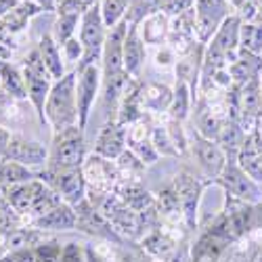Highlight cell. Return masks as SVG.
<instances>
[{
	"instance_id": "obj_1",
	"label": "cell",
	"mask_w": 262,
	"mask_h": 262,
	"mask_svg": "<svg viewBox=\"0 0 262 262\" xmlns=\"http://www.w3.org/2000/svg\"><path fill=\"white\" fill-rule=\"evenodd\" d=\"M76 82L78 72L65 74L61 80L53 82L45 105V120L51 126L53 135L65 128L78 126V99H76Z\"/></svg>"
},
{
	"instance_id": "obj_2",
	"label": "cell",
	"mask_w": 262,
	"mask_h": 262,
	"mask_svg": "<svg viewBox=\"0 0 262 262\" xmlns=\"http://www.w3.org/2000/svg\"><path fill=\"white\" fill-rule=\"evenodd\" d=\"M84 160H86V143H84V130L80 126L65 128L61 133L53 135L47 166L70 170V168H82Z\"/></svg>"
},
{
	"instance_id": "obj_3",
	"label": "cell",
	"mask_w": 262,
	"mask_h": 262,
	"mask_svg": "<svg viewBox=\"0 0 262 262\" xmlns=\"http://www.w3.org/2000/svg\"><path fill=\"white\" fill-rule=\"evenodd\" d=\"M105 38H107V26L103 24L99 5H95L80 19L78 40H80L84 53H82V61L78 63V70H84V68H89V65H97V61H101Z\"/></svg>"
},
{
	"instance_id": "obj_4",
	"label": "cell",
	"mask_w": 262,
	"mask_h": 262,
	"mask_svg": "<svg viewBox=\"0 0 262 262\" xmlns=\"http://www.w3.org/2000/svg\"><path fill=\"white\" fill-rule=\"evenodd\" d=\"M21 72L26 76V86H28V99L30 103L34 105L36 114H38V120L40 124H47L45 120V105H47V99H49V93L53 89V78L51 74L47 72L45 63L40 59V53L38 49H34L26 59H24V65H21Z\"/></svg>"
},
{
	"instance_id": "obj_5",
	"label": "cell",
	"mask_w": 262,
	"mask_h": 262,
	"mask_svg": "<svg viewBox=\"0 0 262 262\" xmlns=\"http://www.w3.org/2000/svg\"><path fill=\"white\" fill-rule=\"evenodd\" d=\"M38 179L42 183H47L53 191H57L61 195V200L70 206H78L89 195V187H86L82 168L61 170V168L45 166V170L38 172Z\"/></svg>"
},
{
	"instance_id": "obj_6",
	"label": "cell",
	"mask_w": 262,
	"mask_h": 262,
	"mask_svg": "<svg viewBox=\"0 0 262 262\" xmlns=\"http://www.w3.org/2000/svg\"><path fill=\"white\" fill-rule=\"evenodd\" d=\"M212 185V181L202 183L195 174L189 170H181L172 181V187L179 195V204L183 212V223L187 231H198V214H200V202H202V193L204 189Z\"/></svg>"
},
{
	"instance_id": "obj_7",
	"label": "cell",
	"mask_w": 262,
	"mask_h": 262,
	"mask_svg": "<svg viewBox=\"0 0 262 262\" xmlns=\"http://www.w3.org/2000/svg\"><path fill=\"white\" fill-rule=\"evenodd\" d=\"M212 185L223 187L225 193L233 195V198L248 202V204H262V187L252 181L248 174L239 168L237 164V156H229L223 174L216 181H212Z\"/></svg>"
},
{
	"instance_id": "obj_8",
	"label": "cell",
	"mask_w": 262,
	"mask_h": 262,
	"mask_svg": "<svg viewBox=\"0 0 262 262\" xmlns=\"http://www.w3.org/2000/svg\"><path fill=\"white\" fill-rule=\"evenodd\" d=\"M193 11H195V38L202 45H208L218 32V28L223 26V21L229 15H233L231 5L227 0H195Z\"/></svg>"
},
{
	"instance_id": "obj_9",
	"label": "cell",
	"mask_w": 262,
	"mask_h": 262,
	"mask_svg": "<svg viewBox=\"0 0 262 262\" xmlns=\"http://www.w3.org/2000/svg\"><path fill=\"white\" fill-rule=\"evenodd\" d=\"M189 149H191L195 162H198V166L202 168V172L208 177V181H216L221 177L225 170V164H227V154L216 141L202 137L198 130L193 128V133L189 135Z\"/></svg>"
},
{
	"instance_id": "obj_10",
	"label": "cell",
	"mask_w": 262,
	"mask_h": 262,
	"mask_svg": "<svg viewBox=\"0 0 262 262\" xmlns=\"http://www.w3.org/2000/svg\"><path fill=\"white\" fill-rule=\"evenodd\" d=\"M78 72V82H76V99H78V126L84 130L89 124V116L93 112V105L99 97V91L103 86V74L99 65H89Z\"/></svg>"
},
{
	"instance_id": "obj_11",
	"label": "cell",
	"mask_w": 262,
	"mask_h": 262,
	"mask_svg": "<svg viewBox=\"0 0 262 262\" xmlns=\"http://www.w3.org/2000/svg\"><path fill=\"white\" fill-rule=\"evenodd\" d=\"M89 193H114L120 185V172L112 160H105L97 154L89 156L82 164Z\"/></svg>"
},
{
	"instance_id": "obj_12",
	"label": "cell",
	"mask_w": 262,
	"mask_h": 262,
	"mask_svg": "<svg viewBox=\"0 0 262 262\" xmlns=\"http://www.w3.org/2000/svg\"><path fill=\"white\" fill-rule=\"evenodd\" d=\"M126 32H128V21L122 19L118 26H114L112 30H107V38H105V47H103V78H112L124 70V40H126Z\"/></svg>"
},
{
	"instance_id": "obj_13",
	"label": "cell",
	"mask_w": 262,
	"mask_h": 262,
	"mask_svg": "<svg viewBox=\"0 0 262 262\" xmlns=\"http://www.w3.org/2000/svg\"><path fill=\"white\" fill-rule=\"evenodd\" d=\"M128 149V126H122L116 120L105 122L95 139V154L105 160H118Z\"/></svg>"
},
{
	"instance_id": "obj_14",
	"label": "cell",
	"mask_w": 262,
	"mask_h": 262,
	"mask_svg": "<svg viewBox=\"0 0 262 262\" xmlns=\"http://www.w3.org/2000/svg\"><path fill=\"white\" fill-rule=\"evenodd\" d=\"M5 160L11 162H19L28 168H36V166H47L49 164V147L42 145L38 141H28L19 135H13L7 147Z\"/></svg>"
},
{
	"instance_id": "obj_15",
	"label": "cell",
	"mask_w": 262,
	"mask_h": 262,
	"mask_svg": "<svg viewBox=\"0 0 262 262\" xmlns=\"http://www.w3.org/2000/svg\"><path fill=\"white\" fill-rule=\"evenodd\" d=\"M45 187L40 179L36 181H30V183H21V185H15V187H9L3 191V195L7 198V202L11 204V208L19 214V216H28V225H30V214H32V208H34V202L38 198L40 189Z\"/></svg>"
},
{
	"instance_id": "obj_16",
	"label": "cell",
	"mask_w": 262,
	"mask_h": 262,
	"mask_svg": "<svg viewBox=\"0 0 262 262\" xmlns=\"http://www.w3.org/2000/svg\"><path fill=\"white\" fill-rule=\"evenodd\" d=\"M30 227L40 229V231H74L78 227V214L74 210V206L70 204H59L57 208H53L51 212H47L45 216L34 218L30 223Z\"/></svg>"
},
{
	"instance_id": "obj_17",
	"label": "cell",
	"mask_w": 262,
	"mask_h": 262,
	"mask_svg": "<svg viewBox=\"0 0 262 262\" xmlns=\"http://www.w3.org/2000/svg\"><path fill=\"white\" fill-rule=\"evenodd\" d=\"M141 118H145V107H143V82H139L137 78L130 82L128 91L122 95L120 105H118V118L116 122H120L122 126H130L139 122Z\"/></svg>"
},
{
	"instance_id": "obj_18",
	"label": "cell",
	"mask_w": 262,
	"mask_h": 262,
	"mask_svg": "<svg viewBox=\"0 0 262 262\" xmlns=\"http://www.w3.org/2000/svg\"><path fill=\"white\" fill-rule=\"evenodd\" d=\"M229 74L233 86H246L254 78H262V57L239 49L237 57L229 63Z\"/></svg>"
},
{
	"instance_id": "obj_19",
	"label": "cell",
	"mask_w": 262,
	"mask_h": 262,
	"mask_svg": "<svg viewBox=\"0 0 262 262\" xmlns=\"http://www.w3.org/2000/svg\"><path fill=\"white\" fill-rule=\"evenodd\" d=\"M145 57H147V49H145V40L139 34V26H128L124 40V70L133 78H137L141 74Z\"/></svg>"
},
{
	"instance_id": "obj_20",
	"label": "cell",
	"mask_w": 262,
	"mask_h": 262,
	"mask_svg": "<svg viewBox=\"0 0 262 262\" xmlns=\"http://www.w3.org/2000/svg\"><path fill=\"white\" fill-rule=\"evenodd\" d=\"M114 193H118L120 200H122L130 210H135V212H139V214H143L145 210H149V208L156 206V198H154V195H151L141 183H120Z\"/></svg>"
},
{
	"instance_id": "obj_21",
	"label": "cell",
	"mask_w": 262,
	"mask_h": 262,
	"mask_svg": "<svg viewBox=\"0 0 262 262\" xmlns=\"http://www.w3.org/2000/svg\"><path fill=\"white\" fill-rule=\"evenodd\" d=\"M229 246L221 239H216L214 235H210L208 231H202L200 239L195 242V246L191 248V256L189 262H221L223 254Z\"/></svg>"
},
{
	"instance_id": "obj_22",
	"label": "cell",
	"mask_w": 262,
	"mask_h": 262,
	"mask_svg": "<svg viewBox=\"0 0 262 262\" xmlns=\"http://www.w3.org/2000/svg\"><path fill=\"white\" fill-rule=\"evenodd\" d=\"M0 86H3L5 93L11 99H17V101L28 99V86H26L24 72L5 59H0Z\"/></svg>"
},
{
	"instance_id": "obj_23",
	"label": "cell",
	"mask_w": 262,
	"mask_h": 262,
	"mask_svg": "<svg viewBox=\"0 0 262 262\" xmlns=\"http://www.w3.org/2000/svg\"><path fill=\"white\" fill-rule=\"evenodd\" d=\"M38 53H40V59L45 63L47 72L51 74L53 80H61L65 76V65H63V55L59 51V45L57 40L53 38V34H45L38 42Z\"/></svg>"
},
{
	"instance_id": "obj_24",
	"label": "cell",
	"mask_w": 262,
	"mask_h": 262,
	"mask_svg": "<svg viewBox=\"0 0 262 262\" xmlns=\"http://www.w3.org/2000/svg\"><path fill=\"white\" fill-rule=\"evenodd\" d=\"M38 179V172L11 160H0V191H5L9 187L21 185V183H30Z\"/></svg>"
},
{
	"instance_id": "obj_25",
	"label": "cell",
	"mask_w": 262,
	"mask_h": 262,
	"mask_svg": "<svg viewBox=\"0 0 262 262\" xmlns=\"http://www.w3.org/2000/svg\"><path fill=\"white\" fill-rule=\"evenodd\" d=\"M168 30L170 21L162 11L149 15L139 24V34L145 40V45H162V40H168Z\"/></svg>"
},
{
	"instance_id": "obj_26",
	"label": "cell",
	"mask_w": 262,
	"mask_h": 262,
	"mask_svg": "<svg viewBox=\"0 0 262 262\" xmlns=\"http://www.w3.org/2000/svg\"><path fill=\"white\" fill-rule=\"evenodd\" d=\"M172 101V89H168L166 84H158V82H147L143 84V107L145 112H168Z\"/></svg>"
},
{
	"instance_id": "obj_27",
	"label": "cell",
	"mask_w": 262,
	"mask_h": 262,
	"mask_svg": "<svg viewBox=\"0 0 262 262\" xmlns=\"http://www.w3.org/2000/svg\"><path fill=\"white\" fill-rule=\"evenodd\" d=\"M191 105H193V97H191V89L189 84L177 80V86L172 91V101L168 107V116L170 120H177V122H185L191 114Z\"/></svg>"
},
{
	"instance_id": "obj_28",
	"label": "cell",
	"mask_w": 262,
	"mask_h": 262,
	"mask_svg": "<svg viewBox=\"0 0 262 262\" xmlns=\"http://www.w3.org/2000/svg\"><path fill=\"white\" fill-rule=\"evenodd\" d=\"M40 13H42V9L38 5H34V3H19L9 15L3 17V21H5L7 30L15 36L19 32H24L28 28V21L34 19L36 15H40Z\"/></svg>"
},
{
	"instance_id": "obj_29",
	"label": "cell",
	"mask_w": 262,
	"mask_h": 262,
	"mask_svg": "<svg viewBox=\"0 0 262 262\" xmlns=\"http://www.w3.org/2000/svg\"><path fill=\"white\" fill-rule=\"evenodd\" d=\"M143 250L149 252L151 256H156V258L168 260L174 252H177V242L170 239L166 233H162L160 229H154L151 233H147L143 237Z\"/></svg>"
},
{
	"instance_id": "obj_30",
	"label": "cell",
	"mask_w": 262,
	"mask_h": 262,
	"mask_svg": "<svg viewBox=\"0 0 262 262\" xmlns=\"http://www.w3.org/2000/svg\"><path fill=\"white\" fill-rule=\"evenodd\" d=\"M116 162H118L116 166L120 172V183H141V177H143L147 166L133 154V151L126 149Z\"/></svg>"
},
{
	"instance_id": "obj_31",
	"label": "cell",
	"mask_w": 262,
	"mask_h": 262,
	"mask_svg": "<svg viewBox=\"0 0 262 262\" xmlns=\"http://www.w3.org/2000/svg\"><path fill=\"white\" fill-rule=\"evenodd\" d=\"M80 19H82V15H78V13H65V15L57 17L55 28H53V38L57 40V45L63 47L65 42L76 38V30L80 28Z\"/></svg>"
},
{
	"instance_id": "obj_32",
	"label": "cell",
	"mask_w": 262,
	"mask_h": 262,
	"mask_svg": "<svg viewBox=\"0 0 262 262\" xmlns=\"http://www.w3.org/2000/svg\"><path fill=\"white\" fill-rule=\"evenodd\" d=\"M239 49L262 57V24H244L239 30Z\"/></svg>"
},
{
	"instance_id": "obj_33",
	"label": "cell",
	"mask_w": 262,
	"mask_h": 262,
	"mask_svg": "<svg viewBox=\"0 0 262 262\" xmlns=\"http://www.w3.org/2000/svg\"><path fill=\"white\" fill-rule=\"evenodd\" d=\"M128 7H130V0H99L101 17H103V24L107 26V30H112L122 19H126Z\"/></svg>"
},
{
	"instance_id": "obj_34",
	"label": "cell",
	"mask_w": 262,
	"mask_h": 262,
	"mask_svg": "<svg viewBox=\"0 0 262 262\" xmlns=\"http://www.w3.org/2000/svg\"><path fill=\"white\" fill-rule=\"evenodd\" d=\"M149 139H151V143H154V147L158 149L160 156H168V158H179L181 156L177 151V147H174V143H172V137L168 133L166 124H151Z\"/></svg>"
},
{
	"instance_id": "obj_35",
	"label": "cell",
	"mask_w": 262,
	"mask_h": 262,
	"mask_svg": "<svg viewBox=\"0 0 262 262\" xmlns=\"http://www.w3.org/2000/svg\"><path fill=\"white\" fill-rule=\"evenodd\" d=\"M160 5H162V0H130V7L126 13L128 26H139L143 19L158 13Z\"/></svg>"
},
{
	"instance_id": "obj_36",
	"label": "cell",
	"mask_w": 262,
	"mask_h": 262,
	"mask_svg": "<svg viewBox=\"0 0 262 262\" xmlns=\"http://www.w3.org/2000/svg\"><path fill=\"white\" fill-rule=\"evenodd\" d=\"M156 208H158V212L164 214V216H170V218L181 216V218H183L181 204H179V195H177V191H174L172 183H170L168 187H164V189L158 193V198H156Z\"/></svg>"
},
{
	"instance_id": "obj_37",
	"label": "cell",
	"mask_w": 262,
	"mask_h": 262,
	"mask_svg": "<svg viewBox=\"0 0 262 262\" xmlns=\"http://www.w3.org/2000/svg\"><path fill=\"white\" fill-rule=\"evenodd\" d=\"M19 227H26L24 225V216H19L11 204L7 202V198L0 191V233H9V231H15Z\"/></svg>"
},
{
	"instance_id": "obj_38",
	"label": "cell",
	"mask_w": 262,
	"mask_h": 262,
	"mask_svg": "<svg viewBox=\"0 0 262 262\" xmlns=\"http://www.w3.org/2000/svg\"><path fill=\"white\" fill-rule=\"evenodd\" d=\"M61 250H63L61 244H57L55 239H47V242H42L34 248V258L36 262H59Z\"/></svg>"
},
{
	"instance_id": "obj_39",
	"label": "cell",
	"mask_w": 262,
	"mask_h": 262,
	"mask_svg": "<svg viewBox=\"0 0 262 262\" xmlns=\"http://www.w3.org/2000/svg\"><path fill=\"white\" fill-rule=\"evenodd\" d=\"M237 15L244 24H262V0H248Z\"/></svg>"
},
{
	"instance_id": "obj_40",
	"label": "cell",
	"mask_w": 262,
	"mask_h": 262,
	"mask_svg": "<svg viewBox=\"0 0 262 262\" xmlns=\"http://www.w3.org/2000/svg\"><path fill=\"white\" fill-rule=\"evenodd\" d=\"M166 128H168L170 137H172V143H174V147H177V151L179 154H185L187 147H189V137L185 135V130H183V122L168 120Z\"/></svg>"
},
{
	"instance_id": "obj_41",
	"label": "cell",
	"mask_w": 262,
	"mask_h": 262,
	"mask_svg": "<svg viewBox=\"0 0 262 262\" xmlns=\"http://www.w3.org/2000/svg\"><path fill=\"white\" fill-rule=\"evenodd\" d=\"M195 7V0H162L160 11L166 17H179Z\"/></svg>"
},
{
	"instance_id": "obj_42",
	"label": "cell",
	"mask_w": 262,
	"mask_h": 262,
	"mask_svg": "<svg viewBox=\"0 0 262 262\" xmlns=\"http://www.w3.org/2000/svg\"><path fill=\"white\" fill-rule=\"evenodd\" d=\"M59 262H86V252L78 244H65Z\"/></svg>"
},
{
	"instance_id": "obj_43",
	"label": "cell",
	"mask_w": 262,
	"mask_h": 262,
	"mask_svg": "<svg viewBox=\"0 0 262 262\" xmlns=\"http://www.w3.org/2000/svg\"><path fill=\"white\" fill-rule=\"evenodd\" d=\"M82 45H80V40H78V36L76 38H72L70 42H65L63 45V57L68 59V61H82Z\"/></svg>"
},
{
	"instance_id": "obj_44",
	"label": "cell",
	"mask_w": 262,
	"mask_h": 262,
	"mask_svg": "<svg viewBox=\"0 0 262 262\" xmlns=\"http://www.w3.org/2000/svg\"><path fill=\"white\" fill-rule=\"evenodd\" d=\"M11 133L9 130H5L3 126H0V160H5V154H7V147H9V141H11Z\"/></svg>"
},
{
	"instance_id": "obj_45",
	"label": "cell",
	"mask_w": 262,
	"mask_h": 262,
	"mask_svg": "<svg viewBox=\"0 0 262 262\" xmlns=\"http://www.w3.org/2000/svg\"><path fill=\"white\" fill-rule=\"evenodd\" d=\"M21 3H34V5H38L42 11H55L57 13V0H21Z\"/></svg>"
},
{
	"instance_id": "obj_46",
	"label": "cell",
	"mask_w": 262,
	"mask_h": 262,
	"mask_svg": "<svg viewBox=\"0 0 262 262\" xmlns=\"http://www.w3.org/2000/svg\"><path fill=\"white\" fill-rule=\"evenodd\" d=\"M19 3L21 0H0V19H3L5 15H9Z\"/></svg>"
},
{
	"instance_id": "obj_47",
	"label": "cell",
	"mask_w": 262,
	"mask_h": 262,
	"mask_svg": "<svg viewBox=\"0 0 262 262\" xmlns=\"http://www.w3.org/2000/svg\"><path fill=\"white\" fill-rule=\"evenodd\" d=\"M172 61H177V59L172 57L170 51H164V55L158 53V65H160V68H168V65H172Z\"/></svg>"
},
{
	"instance_id": "obj_48",
	"label": "cell",
	"mask_w": 262,
	"mask_h": 262,
	"mask_svg": "<svg viewBox=\"0 0 262 262\" xmlns=\"http://www.w3.org/2000/svg\"><path fill=\"white\" fill-rule=\"evenodd\" d=\"M84 252H86V262H109V260L101 258V256H99V254H97V252H95V250H93L91 246H89V248H86Z\"/></svg>"
},
{
	"instance_id": "obj_49",
	"label": "cell",
	"mask_w": 262,
	"mask_h": 262,
	"mask_svg": "<svg viewBox=\"0 0 262 262\" xmlns=\"http://www.w3.org/2000/svg\"><path fill=\"white\" fill-rule=\"evenodd\" d=\"M7 252V233H0V258Z\"/></svg>"
},
{
	"instance_id": "obj_50",
	"label": "cell",
	"mask_w": 262,
	"mask_h": 262,
	"mask_svg": "<svg viewBox=\"0 0 262 262\" xmlns=\"http://www.w3.org/2000/svg\"><path fill=\"white\" fill-rule=\"evenodd\" d=\"M227 3H229V5H231L235 11H239V9H242V7L248 3V0H227Z\"/></svg>"
},
{
	"instance_id": "obj_51",
	"label": "cell",
	"mask_w": 262,
	"mask_h": 262,
	"mask_svg": "<svg viewBox=\"0 0 262 262\" xmlns=\"http://www.w3.org/2000/svg\"><path fill=\"white\" fill-rule=\"evenodd\" d=\"M7 99H11L7 93H5V89H3V86H0V103H3V101H7ZM13 101V99H11Z\"/></svg>"
},
{
	"instance_id": "obj_52",
	"label": "cell",
	"mask_w": 262,
	"mask_h": 262,
	"mask_svg": "<svg viewBox=\"0 0 262 262\" xmlns=\"http://www.w3.org/2000/svg\"><path fill=\"white\" fill-rule=\"evenodd\" d=\"M0 262H15V260H13V256H11V254H5L3 258H0Z\"/></svg>"
}]
</instances>
